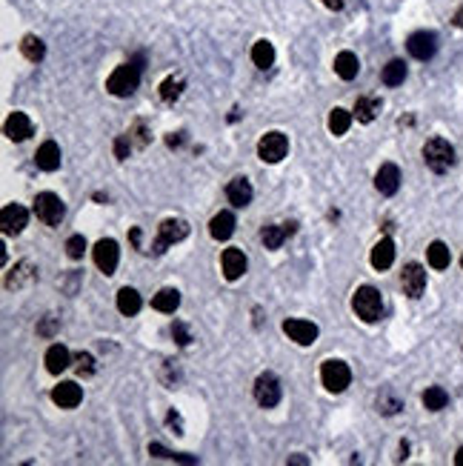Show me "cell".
I'll return each instance as SVG.
<instances>
[{
  "instance_id": "7a4b0ae2",
  "label": "cell",
  "mask_w": 463,
  "mask_h": 466,
  "mask_svg": "<svg viewBox=\"0 0 463 466\" xmlns=\"http://www.w3.org/2000/svg\"><path fill=\"white\" fill-rule=\"evenodd\" d=\"M423 161H426V166L438 174L443 172H449L455 166V149L449 141H443V138H432L426 141V146H423Z\"/></svg>"
},
{
  "instance_id": "d6a6232c",
  "label": "cell",
  "mask_w": 463,
  "mask_h": 466,
  "mask_svg": "<svg viewBox=\"0 0 463 466\" xmlns=\"http://www.w3.org/2000/svg\"><path fill=\"white\" fill-rule=\"evenodd\" d=\"M349 126H352V114L346 112V109H340V106H335L332 114H329V132L338 138V134H346V132H349Z\"/></svg>"
},
{
  "instance_id": "8992f818",
  "label": "cell",
  "mask_w": 463,
  "mask_h": 466,
  "mask_svg": "<svg viewBox=\"0 0 463 466\" xmlns=\"http://www.w3.org/2000/svg\"><path fill=\"white\" fill-rule=\"evenodd\" d=\"M289 152V141L283 132H266L258 143V158L263 163H280Z\"/></svg>"
},
{
  "instance_id": "5b68a950",
  "label": "cell",
  "mask_w": 463,
  "mask_h": 466,
  "mask_svg": "<svg viewBox=\"0 0 463 466\" xmlns=\"http://www.w3.org/2000/svg\"><path fill=\"white\" fill-rule=\"evenodd\" d=\"M320 381L329 392H343L352 383V369L343 361H323L320 366Z\"/></svg>"
},
{
  "instance_id": "bcb514c9",
  "label": "cell",
  "mask_w": 463,
  "mask_h": 466,
  "mask_svg": "<svg viewBox=\"0 0 463 466\" xmlns=\"http://www.w3.org/2000/svg\"><path fill=\"white\" fill-rule=\"evenodd\" d=\"M169 423H172V426H178V429H181V421H178V415H175V412H169ZM181 435H183V432H181Z\"/></svg>"
},
{
  "instance_id": "8d00e7d4",
  "label": "cell",
  "mask_w": 463,
  "mask_h": 466,
  "mask_svg": "<svg viewBox=\"0 0 463 466\" xmlns=\"http://www.w3.org/2000/svg\"><path fill=\"white\" fill-rule=\"evenodd\" d=\"M83 252H86V238H83V235H72V238L66 241V255H69L72 261H81Z\"/></svg>"
},
{
  "instance_id": "ffe728a7",
  "label": "cell",
  "mask_w": 463,
  "mask_h": 466,
  "mask_svg": "<svg viewBox=\"0 0 463 466\" xmlns=\"http://www.w3.org/2000/svg\"><path fill=\"white\" fill-rule=\"evenodd\" d=\"M232 232H235V215H232V212H218L209 223V235L215 241H229Z\"/></svg>"
},
{
  "instance_id": "836d02e7",
  "label": "cell",
  "mask_w": 463,
  "mask_h": 466,
  "mask_svg": "<svg viewBox=\"0 0 463 466\" xmlns=\"http://www.w3.org/2000/svg\"><path fill=\"white\" fill-rule=\"evenodd\" d=\"M446 403H449V395H446V389H440V386H429V389L423 392V406L432 412H440Z\"/></svg>"
},
{
  "instance_id": "74e56055",
  "label": "cell",
  "mask_w": 463,
  "mask_h": 466,
  "mask_svg": "<svg viewBox=\"0 0 463 466\" xmlns=\"http://www.w3.org/2000/svg\"><path fill=\"white\" fill-rule=\"evenodd\" d=\"M149 455H154V458H166V460H183V463H195V458H189V455H172V452H166L161 443H149Z\"/></svg>"
},
{
  "instance_id": "ba28073f",
  "label": "cell",
  "mask_w": 463,
  "mask_h": 466,
  "mask_svg": "<svg viewBox=\"0 0 463 466\" xmlns=\"http://www.w3.org/2000/svg\"><path fill=\"white\" fill-rule=\"evenodd\" d=\"M255 401L263 406V409H272V406L280 403V381L272 372H263L255 381Z\"/></svg>"
},
{
  "instance_id": "cb8c5ba5",
  "label": "cell",
  "mask_w": 463,
  "mask_h": 466,
  "mask_svg": "<svg viewBox=\"0 0 463 466\" xmlns=\"http://www.w3.org/2000/svg\"><path fill=\"white\" fill-rule=\"evenodd\" d=\"M392 263H395V243H392L389 238H383V241H378L375 249H372V266H375L378 272H383V269H389Z\"/></svg>"
},
{
  "instance_id": "ac0fdd59",
  "label": "cell",
  "mask_w": 463,
  "mask_h": 466,
  "mask_svg": "<svg viewBox=\"0 0 463 466\" xmlns=\"http://www.w3.org/2000/svg\"><path fill=\"white\" fill-rule=\"evenodd\" d=\"M252 195H255V189H252V183H249L246 178H235V181H229V186H226L229 203L238 206V209H243V206L252 203Z\"/></svg>"
},
{
  "instance_id": "b9f144b4",
  "label": "cell",
  "mask_w": 463,
  "mask_h": 466,
  "mask_svg": "<svg viewBox=\"0 0 463 466\" xmlns=\"http://www.w3.org/2000/svg\"><path fill=\"white\" fill-rule=\"evenodd\" d=\"M54 329H57V318H43V323L37 326V335H43V338H52L54 335Z\"/></svg>"
},
{
  "instance_id": "30bf717a",
  "label": "cell",
  "mask_w": 463,
  "mask_h": 466,
  "mask_svg": "<svg viewBox=\"0 0 463 466\" xmlns=\"http://www.w3.org/2000/svg\"><path fill=\"white\" fill-rule=\"evenodd\" d=\"M118 258H121V249L112 238H103L94 246V263L103 275H114V269H118Z\"/></svg>"
},
{
  "instance_id": "484cf974",
  "label": "cell",
  "mask_w": 463,
  "mask_h": 466,
  "mask_svg": "<svg viewBox=\"0 0 463 466\" xmlns=\"http://www.w3.org/2000/svg\"><path fill=\"white\" fill-rule=\"evenodd\" d=\"M152 306L158 309V312H166V315L175 312V309L181 306V292L178 289H161V292L152 298Z\"/></svg>"
},
{
  "instance_id": "5bb4252c",
  "label": "cell",
  "mask_w": 463,
  "mask_h": 466,
  "mask_svg": "<svg viewBox=\"0 0 463 466\" xmlns=\"http://www.w3.org/2000/svg\"><path fill=\"white\" fill-rule=\"evenodd\" d=\"M3 132H6V138H9V141L23 143V141H29V138H32L34 126H32V121H29V114H23V112H12L9 118H6Z\"/></svg>"
},
{
  "instance_id": "3957f363",
  "label": "cell",
  "mask_w": 463,
  "mask_h": 466,
  "mask_svg": "<svg viewBox=\"0 0 463 466\" xmlns=\"http://www.w3.org/2000/svg\"><path fill=\"white\" fill-rule=\"evenodd\" d=\"M352 309H355V315L366 323H375L383 312V298L375 286H360L355 298H352Z\"/></svg>"
},
{
  "instance_id": "ab89813d",
  "label": "cell",
  "mask_w": 463,
  "mask_h": 466,
  "mask_svg": "<svg viewBox=\"0 0 463 466\" xmlns=\"http://www.w3.org/2000/svg\"><path fill=\"white\" fill-rule=\"evenodd\" d=\"M77 372H81V375H92L94 372V358L89 355V352H77Z\"/></svg>"
},
{
  "instance_id": "e575fe53",
  "label": "cell",
  "mask_w": 463,
  "mask_h": 466,
  "mask_svg": "<svg viewBox=\"0 0 463 466\" xmlns=\"http://www.w3.org/2000/svg\"><path fill=\"white\" fill-rule=\"evenodd\" d=\"M181 94H183V81H181V77H166V81L161 83V98H163V103H175Z\"/></svg>"
},
{
  "instance_id": "9a60e30c",
  "label": "cell",
  "mask_w": 463,
  "mask_h": 466,
  "mask_svg": "<svg viewBox=\"0 0 463 466\" xmlns=\"http://www.w3.org/2000/svg\"><path fill=\"white\" fill-rule=\"evenodd\" d=\"M52 401L61 406V409H74V406L83 401V389L74 381H63L52 389Z\"/></svg>"
},
{
  "instance_id": "83f0119b",
  "label": "cell",
  "mask_w": 463,
  "mask_h": 466,
  "mask_svg": "<svg viewBox=\"0 0 463 466\" xmlns=\"http://www.w3.org/2000/svg\"><path fill=\"white\" fill-rule=\"evenodd\" d=\"M380 112V98H358L355 103V118L360 123H372Z\"/></svg>"
},
{
  "instance_id": "d590c367",
  "label": "cell",
  "mask_w": 463,
  "mask_h": 466,
  "mask_svg": "<svg viewBox=\"0 0 463 466\" xmlns=\"http://www.w3.org/2000/svg\"><path fill=\"white\" fill-rule=\"evenodd\" d=\"M400 406H403V403H400V398H395L392 389H383V395L378 398V409H380L383 415H395Z\"/></svg>"
},
{
  "instance_id": "e0dca14e",
  "label": "cell",
  "mask_w": 463,
  "mask_h": 466,
  "mask_svg": "<svg viewBox=\"0 0 463 466\" xmlns=\"http://www.w3.org/2000/svg\"><path fill=\"white\" fill-rule=\"evenodd\" d=\"M220 263H223V278H226V281L243 278V275H246V266H249V261H246V255H243L240 249H226L223 258H220Z\"/></svg>"
},
{
  "instance_id": "6da1fadb",
  "label": "cell",
  "mask_w": 463,
  "mask_h": 466,
  "mask_svg": "<svg viewBox=\"0 0 463 466\" xmlns=\"http://www.w3.org/2000/svg\"><path fill=\"white\" fill-rule=\"evenodd\" d=\"M138 83H141V66L138 63H123L109 74L106 89L114 94V98H129V94L138 89Z\"/></svg>"
},
{
  "instance_id": "d4e9b609",
  "label": "cell",
  "mask_w": 463,
  "mask_h": 466,
  "mask_svg": "<svg viewBox=\"0 0 463 466\" xmlns=\"http://www.w3.org/2000/svg\"><path fill=\"white\" fill-rule=\"evenodd\" d=\"M37 278V272H34V266L32 263H26V261H21L12 272H9V278H6V286L9 289H21L23 283H29V281H34Z\"/></svg>"
},
{
  "instance_id": "1f68e13d",
  "label": "cell",
  "mask_w": 463,
  "mask_h": 466,
  "mask_svg": "<svg viewBox=\"0 0 463 466\" xmlns=\"http://www.w3.org/2000/svg\"><path fill=\"white\" fill-rule=\"evenodd\" d=\"M380 77H383L386 86H400L403 81H407V63H403V61H389V63L383 66Z\"/></svg>"
},
{
  "instance_id": "52a82bcc",
  "label": "cell",
  "mask_w": 463,
  "mask_h": 466,
  "mask_svg": "<svg viewBox=\"0 0 463 466\" xmlns=\"http://www.w3.org/2000/svg\"><path fill=\"white\" fill-rule=\"evenodd\" d=\"M186 235H189V223H186V221H181V218H166V221L161 223V235H158V241H154L152 252H154V255H163L166 246L183 241Z\"/></svg>"
},
{
  "instance_id": "c3c4849f",
  "label": "cell",
  "mask_w": 463,
  "mask_h": 466,
  "mask_svg": "<svg viewBox=\"0 0 463 466\" xmlns=\"http://www.w3.org/2000/svg\"><path fill=\"white\" fill-rule=\"evenodd\" d=\"M460 266H463V258H460Z\"/></svg>"
},
{
  "instance_id": "9c48e42d",
  "label": "cell",
  "mask_w": 463,
  "mask_h": 466,
  "mask_svg": "<svg viewBox=\"0 0 463 466\" xmlns=\"http://www.w3.org/2000/svg\"><path fill=\"white\" fill-rule=\"evenodd\" d=\"M29 212L21 203H6L3 212H0V226H3V235H21L26 229Z\"/></svg>"
},
{
  "instance_id": "4316f807",
  "label": "cell",
  "mask_w": 463,
  "mask_h": 466,
  "mask_svg": "<svg viewBox=\"0 0 463 466\" xmlns=\"http://www.w3.org/2000/svg\"><path fill=\"white\" fill-rule=\"evenodd\" d=\"M118 309H121V315H138L141 312V295L134 292L132 286H123L121 292H118Z\"/></svg>"
},
{
  "instance_id": "d6986e66",
  "label": "cell",
  "mask_w": 463,
  "mask_h": 466,
  "mask_svg": "<svg viewBox=\"0 0 463 466\" xmlns=\"http://www.w3.org/2000/svg\"><path fill=\"white\" fill-rule=\"evenodd\" d=\"M34 163H37V169H43V172L61 169V146H57L54 141H46L41 149H37Z\"/></svg>"
},
{
  "instance_id": "60d3db41",
  "label": "cell",
  "mask_w": 463,
  "mask_h": 466,
  "mask_svg": "<svg viewBox=\"0 0 463 466\" xmlns=\"http://www.w3.org/2000/svg\"><path fill=\"white\" fill-rule=\"evenodd\" d=\"M172 338H175L181 346H189L192 343V335H189V329L183 323H172Z\"/></svg>"
},
{
  "instance_id": "8fae6325",
  "label": "cell",
  "mask_w": 463,
  "mask_h": 466,
  "mask_svg": "<svg viewBox=\"0 0 463 466\" xmlns=\"http://www.w3.org/2000/svg\"><path fill=\"white\" fill-rule=\"evenodd\" d=\"M407 49L415 61H429V57H435V52H438V37L432 32H415V34H409Z\"/></svg>"
},
{
  "instance_id": "4dcf8cb0",
  "label": "cell",
  "mask_w": 463,
  "mask_h": 466,
  "mask_svg": "<svg viewBox=\"0 0 463 466\" xmlns=\"http://www.w3.org/2000/svg\"><path fill=\"white\" fill-rule=\"evenodd\" d=\"M21 52H23V57H26V61L37 63V61H43V54H46V46H43V41H41V37H34V34H26L23 41H21Z\"/></svg>"
},
{
  "instance_id": "7c38bea8",
  "label": "cell",
  "mask_w": 463,
  "mask_h": 466,
  "mask_svg": "<svg viewBox=\"0 0 463 466\" xmlns=\"http://www.w3.org/2000/svg\"><path fill=\"white\" fill-rule=\"evenodd\" d=\"M400 283H403V292H407L409 298H420L423 289H426V269H423L420 263H407L403 266Z\"/></svg>"
},
{
  "instance_id": "44dd1931",
  "label": "cell",
  "mask_w": 463,
  "mask_h": 466,
  "mask_svg": "<svg viewBox=\"0 0 463 466\" xmlns=\"http://www.w3.org/2000/svg\"><path fill=\"white\" fill-rule=\"evenodd\" d=\"M292 232H295V223H275V226H266L260 232V238H263L266 249H280L283 241L292 235Z\"/></svg>"
},
{
  "instance_id": "f35d334b",
  "label": "cell",
  "mask_w": 463,
  "mask_h": 466,
  "mask_svg": "<svg viewBox=\"0 0 463 466\" xmlns=\"http://www.w3.org/2000/svg\"><path fill=\"white\" fill-rule=\"evenodd\" d=\"M129 152H132L129 134H121V138L114 141V158H118V161H126V158H129Z\"/></svg>"
},
{
  "instance_id": "603a6c76",
  "label": "cell",
  "mask_w": 463,
  "mask_h": 466,
  "mask_svg": "<svg viewBox=\"0 0 463 466\" xmlns=\"http://www.w3.org/2000/svg\"><path fill=\"white\" fill-rule=\"evenodd\" d=\"M335 72L340 81H355L358 72H360V63H358V54L355 52H340L335 57Z\"/></svg>"
},
{
  "instance_id": "f546056e",
  "label": "cell",
  "mask_w": 463,
  "mask_h": 466,
  "mask_svg": "<svg viewBox=\"0 0 463 466\" xmlns=\"http://www.w3.org/2000/svg\"><path fill=\"white\" fill-rule=\"evenodd\" d=\"M252 63L258 69H269V66L275 63V46L269 43V41H258L252 46Z\"/></svg>"
},
{
  "instance_id": "f1b7e54d",
  "label": "cell",
  "mask_w": 463,
  "mask_h": 466,
  "mask_svg": "<svg viewBox=\"0 0 463 466\" xmlns=\"http://www.w3.org/2000/svg\"><path fill=\"white\" fill-rule=\"evenodd\" d=\"M426 258H429V266H432V269H446V266L452 263L449 246L443 243V241H435V243H429V249H426Z\"/></svg>"
},
{
  "instance_id": "ee69618b",
  "label": "cell",
  "mask_w": 463,
  "mask_h": 466,
  "mask_svg": "<svg viewBox=\"0 0 463 466\" xmlns=\"http://www.w3.org/2000/svg\"><path fill=\"white\" fill-rule=\"evenodd\" d=\"M166 143H169V146H181V143H183V134H169Z\"/></svg>"
},
{
  "instance_id": "2e32d148",
  "label": "cell",
  "mask_w": 463,
  "mask_h": 466,
  "mask_svg": "<svg viewBox=\"0 0 463 466\" xmlns=\"http://www.w3.org/2000/svg\"><path fill=\"white\" fill-rule=\"evenodd\" d=\"M398 186H400V169L395 163H383L378 169V174H375V189L380 192V195L389 198V195L398 192Z\"/></svg>"
},
{
  "instance_id": "f6af8a7d",
  "label": "cell",
  "mask_w": 463,
  "mask_h": 466,
  "mask_svg": "<svg viewBox=\"0 0 463 466\" xmlns=\"http://www.w3.org/2000/svg\"><path fill=\"white\" fill-rule=\"evenodd\" d=\"M452 23H455L457 29H463V6L457 9V14H455V21H452Z\"/></svg>"
},
{
  "instance_id": "7bdbcfd3",
  "label": "cell",
  "mask_w": 463,
  "mask_h": 466,
  "mask_svg": "<svg viewBox=\"0 0 463 466\" xmlns=\"http://www.w3.org/2000/svg\"><path fill=\"white\" fill-rule=\"evenodd\" d=\"M343 3H346V0H323V6H326V9H335V12L343 9Z\"/></svg>"
},
{
  "instance_id": "7402d4cb",
  "label": "cell",
  "mask_w": 463,
  "mask_h": 466,
  "mask_svg": "<svg viewBox=\"0 0 463 466\" xmlns=\"http://www.w3.org/2000/svg\"><path fill=\"white\" fill-rule=\"evenodd\" d=\"M69 363H72V358H69V349H66V346H61V343L49 346V352H46V369H49L52 375L66 372Z\"/></svg>"
},
{
  "instance_id": "4fadbf2b",
  "label": "cell",
  "mask_w": 463,
  "mask_h": 466,
  "mask_svg": "<svg viewBox=\"0 0 463 466\" xmlns=\"http://www.w3.org/2000/svg\"><path fill=\"white\" fill-rule=\"evenodd\" d=\"M283 332L289 335V341H295L300 346H309V343L318 341V326L312 321H300V318L283 321Z\"/></svg>"
},
{
  "instance_id": "277c9868",
  "label": "cell",
  "mask_w": 463,
  "mask_h": 466,
  "mask_svg": "<svg viewBox=\"0 0 463 466\" xmlns=\"http://www.w3.org/2000/svg\"><path fill=\"white\" fill-rule=\"evenodd\" d=\"M34 215L46 226H61V221L66 215V206L57 195H52V192H41V195L34 198Z\"/></svg>"
},
{
  "instance_id": "7dc6e473",
  "label": "cell",
  "mask_w": 463,
  "mask_h": 466,
  "mask_svg": "<svg viewBox=\"0 0 463 466\" xmlns=\"http://www.w3.org/2000/svg\"><path fill=\"white\" fill-rule=\"evenodd\" d=\"M455 463H457V466H463V446H460L457 455H455Z\"/></svg>"
}]
</instances>
